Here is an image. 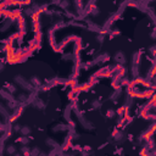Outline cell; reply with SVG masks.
<instances>
[{
	"label": "cell",
	"mask_w": 156,
	"mask_h": 156,
	"mask_svg": "<svg viewBox=\"0 0 156 156\" xmlns=\"http://www.w3.org/2000/svg\"><path fill=\"white\" fill-rule=\"evenodd\" d=\"M15 83L17 84V85H20L23 90H26V92H29V93H33L34 92V87L31 84V82L28 81V79H26L24 77H22V76H16L15 78Z\"/></svg>",
	"instance_id": "1"
},
{
	"label": "cell",
	"mask_w": 156,
	"mask_h": 156,
	"mask_svg": "<svg viewBox=\"0 0 156 156\" xmlns=\"http://www.w3.org/2000/svg\"><path fill=\"white\" fill-rule=\"evenodd\" d=\"M112 138H113V140L117 143V144H121V143L125 142V139H126V134L123 130H120V129H115L113 130V133H112Z\"/></svg>",
	"instance_id": "2"
},
{
	"label": "cell",
	"mask_w": 156,
	"mask_h": 156,
	"mask_svg": "<svg viewBox=\"0 0 156 156\" xmlns=\"http://www.w3.org/2000/svg\"><path fill=\"white\" fill-rule=\"evenodd\" d=\"M113 59H115V62L117 65H120V66H123V65L127 64V57L125 55V52H122V51H117L115 54Z\"/></svg>",
	"instance_id": "3"
},
{
	"label": "cell",
	"mask_w": 156,
	"mask_h": 156,
	"mask_svg": "<svg viewBox=\"0 0 156 156\" xmlns=\"http://www.w3.org/2000/svg\"><path fill=\"white\" fill-rule=\"evenodd\" d=\"M29 102H31V105L33 106V107L38 109V110H44L45 106H47V104H45L40 98H35V96H33V99H31Z\"/></svg>",
	"instance_id": "4"
},
{
	"label": "cell",
	"mask_w": 156,
	"mask_h": 156,
	"mask_svg": "<svg viewBox=\"0 0 156 156\" xmlns=\"http://www.w3.org/2000/svg\"><path fill=\"white\" fill-rule=\"evenodd\" d=\"M121 95H122V87H117L116 89H115V92L112 93V95H111L110 99L113 101V104H117V101L121 98Z\"/></svg>",
	"instance_id": "5"
},
{
	"label": "cell",
	"mask_w": 156,
	"mask_h": 156,
	"mask_svg": "<svg viewBox=\"0 0 156 156\" xmlns=\"http://www.w3.org/2000/svg\"><path fill=\"white\" fill-rule=\"evenodd\" d=\"M73 5H75L76 7V11H77V14L78 15H81L82 12H83L85 10V4L83 1H81V0H76L75 3H73Z\"/></svg>",
	"instance_id": "6"
},
{
	"label": "cell",
	"mask_w": 156,
	"mask_h": 156,
	"mask_svg": "<svg viewBox=\"0 0 156 156\" xmlns=\"http://www.w3.org/2000/svg\"><path fill=\"white\" fill-rule=\"evenodd\" d=\"M16 100H17L20 104H27V102H29V95H27L26 93H20L17 98H16Z\"/></svg>",
	"instance_id": "7"
},
{
	"label": "cell",
	"mask_w": 156,
	"mask_h": 156,
	"mask_svg": "<svg viewBox=\"0 0 156 156\" xmlns=\"http://www.w3.org/2000/svg\"><path fill=\"white\" fill-rule=\"evenodd\" d=\"M29 82H31V84L33 85L35 89H39L40 87H42V82H40L39 77H37V76H32L29 78Z\"/></svg>",
	"instance_id": "8"
},
{
	"label": "cell",
	"mask_w": 156,
	"mask_h": 156,
	"mask_svg": "<svg viewBox=\"0 0 156 156\" xmlns=\"http://www.w3.org/2000/svg\"><path fill=\"white\" fill-rule=\"evenodd\" d=\"M4 151H5V154L10 155V156H14L15 154H17V149H16V146H15V145H12V144L6 145V146H5V149H4Z\"/></svg>",
	"instance_id": "9"
},
{
	"label": "cell",
	"mask_w": 156,
	"mask_h": 156,
	"mask_svg": "<svg viewBox=\"0 0 156 156\" xmlns=\"http://www.w3.org/2000/svg\"><path fill=\"white\" fill-rule=\"evenodd\" d=\"M69 127L66 126V125H56L55 127H52L51 130L54 133H57V132H66V130H68Z\"/></svg>",
	"instance_id": "10"
},
{
	"label": "cell",
	"mask_w": 156,
	"mask_h": 156,
	"mask_svg": "<svg viewBox=\"0 0 156 156\" xmlns=\"http://www.w3.org/2000/svg\"><path fill=\"white\" fill-rule=\"evenodd\" d=\"M110 59L109 54H106V52H102V54H100L99 56L96 57V60L94 61V64H101V62H106Z\"/></svg>",
	"instance_id": "11"
},
{
	"label": "cell",
	"mask_w": 156,
	"mask_h": 156,
	"mask_svg": "<svg viewBox=\"0 0 156 156\" xmlns=\"http://www.w3.org/2000/svg\"><path fill=\"white\" fill-rule=\"evenodd\" d=\"M16 142L20 143V144H21L22 146H27V145H29V143H31V138L22 135V137H20V138L16 139Z\"/></svg>",
	"instance_id": "12"
},
{
	"label": "cell",
	"mask_w": 156,
	"mask_h": 156,
	"mask_svg": "<svg viewBox=\"0 0 156 156\" xmlns=\"http://www.w3.org/2000/svg\"><path fill=\"white\" fill-rule=\"evenodd\" d=\"M1 96H3V99L4 100H6V102H9V101H12V100H15V98L12 96V94H10L7 90L5 89H1Z\"/></svg>",
	"instance_id": "13"
},
{
	"label": "cell",
	"mask_w": 156,
	"mask_h": 156,
	"mask_svg": "<svg viewBox=\"0 0 156 156\" xmlns=\"http://www.w3.org/2000/svg\"><path fill=\"white\" fill-rule=\"evenodd\" d=\"M4 89L7 90L10 94H15L16 92H17V88H16L15 84H11V83H5V85H4Z\"/></svg>",
	"instance_id": "14"
},
{
	"label": "cell",
	"mask_w": 156,
	"mask_h": 156,
	"mask_svg": "<svg viewBox=\"0 0 156 156\" xmlns=\"http://www.w3.org/2000/svg\"><path fill=\"white\" fill-rule=\"evenodd\" d=\"M140 64V52H133V59H132V65L133 66H139Z\"/></svg>",
	"instance_id": "15"
},
{
	"label": "cell",
	"mask_w": 156,
	"mask_h": 156,
	"mask_svg": "<svg viewBox=\"0 0 156 156\" xmlns=\"http://www.w3.org/2000/svg\"><path fill=\"white\" fill-rule=\"evenodd\" d=\"M22 11H23V14H24V16H26V17H33V16L35 15V12H34L33 9H32V6H29V7H24Z\"/></svg>",
	"instance_id": "16"
},
{
	"label": "cell",
	"mask_w": 156,
	"mask_h": 156,
	"mask_svg": "<svg viewBox=\"0 0 156 156\" xmlns=\"http://www.w3.org/2000/svg\"><path fill=\"white\" fill-rule=\"evenodd\" d=\"M69 6H71V3H69L68 0H64V1H60V4H59V7L64 11H68Z\"/></svg>",
	"instance_id": "17"
},
{
	"label": "cell",
	"mask_w": 156,
	"mask_h": 156,
	"mask_svg": "<svg viewBox=\"0 0 156 156\" xmlns=\"http://www.w3.org/2000/svg\"><path fill=\"white\" fill-rule=\"evenodd\" d=\"M45 144H47L48 146H50V147H54V149L59 147V144H57V142H55L52 138H47V139H45Z\"/></svg>",
	"instance_id": "18"
},
{
	"label": "cell",
	"mask_w": 156,
	"mask_h": 156,
	"mask_svg": "<svg viewBox=\"0 0 156 156\" xmlns=\"http://www.w3.org/2000/svg\"><path fill=\"white\" fill-rule=\"evenodd\" d=\"M32 133V128L29 126H22V129H21V135H24V137H28Z\"/></svg>",
	"instance_id": "19"
},
{
	"label": "cell",
	"mask_w": 156,
	"mask_h": 156,
	"mask_svg": "<svg viewBox=\"0 0 156 156\" xmlns=\"http://www.w3.org/2000/svg\"><path fill=\"white\" fill-rule=\"evenodd\" d=\"M101 106H102V102H101L100 100L95 99V100L92 101V109H94V110H99V109H101Z\"/></svg>",
	"instance_id": "20"
},
{
	"label": "cell",
	"mask_w": 156,
	"mask_h": 156,
	"mask_svg": "<svg viewBox=\"0 0 156 156\" xmlns=\"http://www.w3.org/2000/svg\"><path fill=\"white\" fill-rule=\"evenodd\" d=\"M40 153H42V150H40L39 146H33L31 149V156H39Z\"/></svg>",
	"instance_id": "21"
},
{
	"label": "cell",
	"mask_w": 156,
	"mask_h": 156,
	"mask_svg": "<svg viewBox=\"0 0 156 156\" xmlns=\"http://www.w3.org/2000/svg\"><path fill=\"white\" fill-rule=\"evenodd\" d=\"M95 40H96V43L98 44H102V43H104L105 42V33H102V32H101V33H99V34H98L96 37H95Z\"/></svg>",
	"instance_id": "22"
},
{
	"label": "cell",
	"mask_w": 156,
	"mask_h": 156,
	"mask_svg": "<svg viewBox=\"0 0 156 156\" xmlns=\"http://www.w3.org/2000/svg\"><path fill=\"white\" fill-rule=\"evenodd\" d=\"M21 154L23 156H31V147L29 146H21Z\"/></svg>",
	"instance_id": "23"
},
{
	"label": "cell",
	"mask_w": 156,
	"mask_h": 156,
	"mask_svg": "<svg viewBox=\"0 0 156 156\" xmlns=\"http://www.w3.org/2000/svg\"><path fill=\"white\" fill-rule=\"evenodd\" d=\"M132 102H133V98H132V95H127V96L125 98V107L128 109L129 106L132 105Z\"/></svg>",
	"instance_id": "24"
},
{
	"label": "cell",
	"mask_w": 156,
	"mask_h": 156,
	"mask_svg": "<svg viewBox=\"0 0 156 156\" xmlns=\"http://www.w3.org/2000/svg\"><path fill=\"white\" fill-rule=\"evenodd\" d=\"M105 115H106V117L107 118H110V120H112V118H115V116H116V111H115V110H112V109H109L107 111L105 112Z\"/></svg>",
	"instance_id": "25"
},
{
	"label": "cell",
	"mask_w": 156,
	"mask_h": 156,
	"mask_svg": "<svg viewBox=\"0 0 156 156\" xmlns=\"http://www.w3.org/2000/svg\"><path fill=\"white\" fill-rule=\"evenodd\" d=\"M21 129H22V126L16 123V125L12 126V132L14 133H21Z\"/></svg>",
	"instance_id": "26"
},
{
	"label": "cell",
	"mask_w": 156,
	"mask_h": 156,
	"mask_svg": "<svg viewBox=\"0 0 156 156\" xmlns=\"http://www.w3.org/2000/svg\"><path fill=\"white\" fill-rule=\"evenodd\" d=\"M132 76L138 79V76H139V66H133V67H132Z\"/></svg>",
	"instance_id": "27"
},
{
	"label": "cell",
	"mask_w": 156,
	"mask_h": 156,
	"mask_svg": "<svg viewBox=\"0 0 156 156\" xmlns=\"http://www.w3.org/2000/svg\"><path fill=\"white\" fill-rule=\"evenodd\" d=\"M79 156H92V153L88 150H81L79 151Z\"/></svg>",
	"instance_id": "28"
},
{
	"label": "cell",
	"mask_w": 156,
	"mask_h": 156,
	"mask_svg": "<svg viewBox=\"0 0 156 156\" xmlns=\"http://www.w3.org/2000/svg\"><path fill=\"white\" fill-rule=\"evenodd\" d=\"M150 38L153 39V40H156V28L151 29V32H150Z\"/></svg>",
	"instance_id": "29"
},
{
	"label": "cell",
	"mask_w": 156,
	"mask_h": 156,
	"mask_svg": "<svg viewBox=\"0 0 156 156\" xmlns=\"http://www.w3.org/2000/svg\"><path fill=\"white\" fill-rule=\"evenodd\" d=\"M14 156H23V155H22V154H15Z\"/></svg>",
	"instance_id": "30"
},
{
	"label": "cell",
	"mask_w": 156,
	"mask_h": 156,
	"mask_svg": "<svg viewBox=\"0 0 156 156\" xmlns=\"http://www.w3.org/2000/svg\"><path fill=\"white\" fill-rule=\"evenodd\" d=\"M154 110H155V112H156V106H154Z\"/></svg>",
	"instance_id": "31"
},
{
	"label": "cell",
	"mask_w": 156,
	"mask_h": 156,
	"mask_svg": "<svg viewBox=\"0 0 156 156\" xmlns=\"http://www.w3.org/2000/svg\"><path fill=\"white\" fill-rule=\"evenodd\" d=\"M122 156H123V155H122Z\"/></svg>",
	"instance_id": "32"
}]
</instances>
